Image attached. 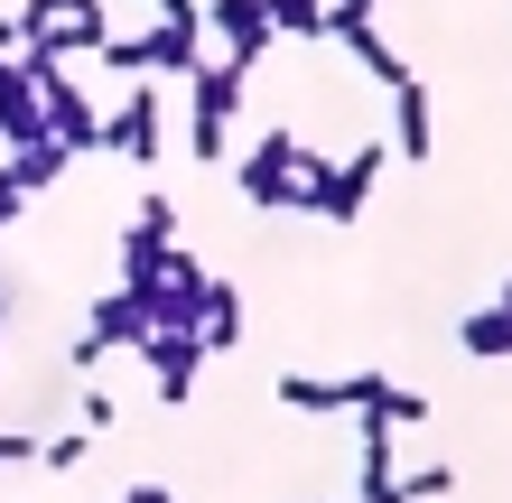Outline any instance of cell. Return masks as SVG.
I'll return each mask as SVG.
<instances>
[{
  "mask_svg": "<svg viewBox=\"0 0 512 503\" xmlns=\"http://www.w3.org/2000/svg\"><path fill=\"white\" fill-rule=\"evenodd\" d=\"M243 75L252 66H233V56H196L187 66V159L224 168V122L243 112Z\"/></svg>",
  "mask_w": 512,
  "mask_h": 503,
  "instance_id": "1",
  "label": "cell"
},
{
  "mask_svg": "<svg viewBox=\"0 0 512 503\" xmlns=\"http://www.w3.org/2000/svg\"><path fill=\"white\" fill-rule=\"evenodd\" d=\"M103 150L112 159H131V168H149L168 150V112H159V75H131V94L103 112Z\"/></svg>",
  "mask_w": 512,
  "mask_h": 503,
  "instance_id": "2",
  "label": "cell"
},
{
  "mask_svg": "<svg viewBox=\"0 0 512 503\" xmlns=\"http://www.w3.org/2000/svg\"><path fill=\"white\" fill-rule=\"evenodd\" d=\"M28 75H38V112H47V140H66V150H103V112L84 103V84L66 66H47V56H28Z\"/></svg>",
  "mask_w": 512,
  "mask_h": 503,
  "instance_id": "3",
  "label": "cell"
},
{
  "mask_svg": "<svg viewBox=\"0 0 512 503\" xmlns=\"http://www.w3.org/2000/svg\"><path fill=\"white\" fill-rule=\"evenodd\" d=\"M149 336V289H112V299H94V317H84V336H75V373H94L103 354H131Z\"/></svg>",
  "mask_w": 512,
  "mask_h": 503,
  "instance_id": "4",
  "label": "cell"
},
{
  "mask_svg": "<svg viewBox=\"0 0 512 503\" xmlns=\"http://www.w3.org/2000/svg\"><path fill=\"white\" fill-rule=\"evenodd\" d=\"M233 187H243V205H261V215L298 205V140L289 131H261L252 150L233 159Z\"/></svg>",
  "mask_w": 512,
  "mask_h": 503,
  "instance_id": "5",
  "label": "cell"
},
{
  "mask_svg": "<svg viewBox=\"0 0 512 503\" xmlns=\"http://www.w3.org/2000/svg\"><path fill=\"white\" fill-rule=\"evenodd\" d=\"M391 168L382 140H354L345 159H326V187H317V215L326 224H364V196H373V177Z\"/></svg>",
  "mask_w": 512,
  "mask_h": 503,
  "instance_id": "6",
  "label": "cell"
},
{
  "mask_svg": "<svg viewBox=\"0 0 512 503\" xmlns=\"http://www.w3.org/2000/svg\"><path fill=\"white\" fill-rule=\"evenodd\" d=\"M131 354L149 364V392H159V401H187V392H196V364H205L196 327H149V336H140Z\"/></svg>",
  "mask_w": 512,
  "mask_h": 503,
  "instance_id": "7",
  "label": "cell"
},
{
  "mask_svg": "<svg viewBox=\"0 0 512 503\" xmlns=\"http://www.w3.org/2000/svg\"><path fill=\"white\" fill-rule=\"evenodd\" d=\"M326 28H336V38L354 47V66H364V75L382 84V94H391V84H410V66H401V47H391L382 28H373V10H364V0H336V10H326Z\"/></svg>",
  "mask_w": 512,
  "mask_h": 503,
  "instance_id": "8",
  "label": "cell"
},
{
  "mask_svg": "<svg viewBox=\"0 0 512 503\" xmlns=\"http://www.w3.org/2000/svg\"><path fill=\"white\" fill-rule=\"evenodd\" d=\"M205 38H224L233 66H261V47H270V0H205Z\"/></svg>",
  "mask_w": 512,
  "mask_h": 503,
  "instance_id": "9",
  "label": "cell"
},
{
  "mask_svg": "<svg viewBox=\"0 0 512 503\" xmlns=\"http://www.w3.org/2000/svg\"><path fill=\"white\" fill-rule=\"evenodd\" d=\"M391 159H438V103L429 84H391Z\"/></svg>",
  "mask_w": 512,
  "mask_h": 503,
  "instance_id": "10",
  "label": "cell"
},
{
  "mask_svg": "<svg viewBox=\"0 0 512 503\" xmlns=\"http://www.w3.org/2000/svg\"><path fill=\"white\" fill-rule=\"evenodd\" d=\"M19 140H47V112H38V75H28V56L0 66V150H19Z\"/></svg>",
  "mask_w": 512,
  "mask_h": 503,
  "instance_id": "11",
  "label": "cell"
},
{
  "mask_svg": "<svg viewBox=\"0 0 512 503\" xmlns=\"http://www.w3.org/2000/svg\"><path fill=\"white\" fill-rule=\"evenodd\" d=\"M196 345H205V354H233V345H243V289H233V280H205V299H196Z\"/></svg>",
  "mask_w": 512,
  "mask_h": 503,
  "instance_id": "12",
  "label": "cell"
},
{
  "mask_svg": "<svg viewBox=\"0 0 512 503\" xmlns=\"http://www.w3.org/2000/svg\"><path fill=\"white\" fill-rule=\"evenodd\" d=\"M75 168V150L66 140H19V150H0V177H10L19 196H38V187H56V177Z\"/></svg>",
  "mask_w": 512,
  "mask_h": 503,
  "instance_id": "13",
  "label": "cell"
},
{
  "mask_svg": "<svg viewBox=\"0 0 512 503\" xmlns=\"http://www.w3.org/2000/svg\"><path fill=\"white\" fill-rule=\"evenodd\" d=\"M457 345L475 354V364H512V299H485L457 317Z\"/></svg>",
  "mask_w": 512,
  "mask_h": 503,
  "instance_id": "14",
  "label": "cell"
},
{
  "mask_svg": "<svg viewBox=\"0 0 512 503\" xmlns=\"http://www.w3.org/2000/svg\"><path fill=\"white\" fill-rule=\"evenodd\" d=\"M270 392H280V410H308V420H345V401H336V382H326V373H280Z\"/></svg>",
  "mask_w": 512,
  "mask_h": 503,
  "instance_id": "15",
  "label": "cell"
},
{
  "mask_svg": "<svg viewBox=\"0 0 512 503\" xmlns=\"http://www.w3.org/2000/svg\"><path fill=\"white\" fill-rule=\"evenodd\" d=\"M159 261H168V233L131 224V233H122V280H131V289H149V280H159Z\"/></svg>",
  "mask_w": 512,
  "mask_h": 503,
  "instance_id": "16",
  "label": "cell"
},
{
  "mask_svg": "<svg viewBox=\"0 0 512 503\" xmlns=\"http://www.w3.org/2000/svg\"><path fill=\"white\" fill-rule=\"evenodd\" d=\"M84 457H94V429H56V438H38V466H47V476H75Z\"/></svg>",
  "mask_w": 512,
  "mask_h": 503,
  "instance_id": "17",
  "label": "cell"
},
{
  "mask_svg": "<svg viewBox=\"0 0 512 503\" xmlns=\"http://www.w3.org/2000/svg\"><path fill=\"white\" fill-rule=\"evenodd\" d=\"M326 28V0H270V38H317Z\"/></svg>",
  "mask_w": 512,
  "mask_h": 503,
  "instance_id": "18",
  "label": "cell"
},
{
  "mask_svg": "<svg viewBox=\"0 0 512 503\" xmlns=\"http://www.w3.org/2000/svg\"><path fill=\"white\" fill-rule=\"evenodd\" d=\"M391 485H401V503H429V494H457V466H410Z\"/></svg>",
  "mask_w": 512,
  "mask_h": 503,
  "instance_id": "19",
  "label": "cell"
},
{
  "mask_svg": "<svg viewBox=\"0 0 512 503\" xmlns=\"http://www.w3.org/2000/svg\"><path fill=\"white\" fill-rule=\"evenodd\" d=\"M66 10H84V0H19L10 28H19V38H38V28H47V19H66Z\"/></svg>",
  "mask_w": 512,
  "mask_h": 503,
  "instance_id": "20",
  "label": "cell"
},
{
  "mask_svg": "<svg viewBox=\"0 0 512 503\" xmlns=\"http://www.w3.org/2000/svg\"><path fill=\"white\" fill-rule=\"evenodd\" d=\"M131 224H149V233H168V243H177V205H168V196H159V187H149V196H140V205H131Z\"/></svg>",
  "mask_w": 512,
  "mask_h": 503,
  "instance_id": "21",
  "label": "cell"
},
{
  "mask_svg": "<svg viewBox=\"0 0 512 503\" xmlns=\"http://www.w3.org/2000/svg\"><path fill=\"white\" fill-rule=\"evenodd\" d=\"M10 466H38V438L28 429H0V476H10Z\"/></svg>",
  "mask_w": 512,
  "mask_h": 503,
  "instance_id": "22",
  "label": "cell"
},
{
  "mask_svg": "<svg viewBox=\"0 0 512 503\" xmlns=\"http://www.w3.org/2000/svg\"><path fill=\"white\" fill-rule=\"evenodd\" d=\"M75 420H84V429H112V392H94V382H84V392H75Z\"/></svg>",
  "mask_w": 512,
  "mask_h": 503,
  "instance_id": "23",
  "label": "cell"
},
{
  "mask_svg": "<svg viewBox=\"0 0 512 503\" xmlns=\"http://www.w3.org/2000/svg\"><path fill=\"white\" fill-rule=\"evenodd\" d=\"M149 10H159V19H196L205 0H149Z\"/></svg>",
  "mask_w": 512,
  "mask_h": 503,
  "instance_id": "24",
  "label": "cell"
},
{
  "mask_svg": "<svg viewBox=\"0 0 512 503\" xmlns=\"http://www.w3.org/2000/svg\"><path fill=\"white\" fill-rule=\"evenodd\" d=\"M122 503H177V494H168V485H131Z\"/></svg>",
  "mask_w": 512,
  "mask_h": 503,
  "instance_id": "25",
  "label": "cell"
},
{
  "mask_svg": "<svg viewBox=\"0 0 512 503\" xmlns=\"http://www.w3.org/2000/svg\"><path fill=\"white\" fill-rule=\"evenodd\" d=\"M10 56H19V28H10V19H0V66H10Z\"/></svg>",
  "mask_w": 512,
  "mask_h": 503,
  "instance_id": "26",
  "label": "cell"
},
{
  "mask_svg": "<svg viewBox=\"0 0 512 503\" xmlns=\"http://www.w3.org/2000/svg\"><path fill=\"white\" fill-rule=\"evenodd\" d=\"M0 317H10V289H0Z\"/></svg>",
  "mask_w": 512,
  "mask_h": 503,
  "instance_id": "27",
  "label": "cell"
},
{
  "mask_svg": "<svg viewBox=\"0 0 512 503\" xmlns=\"http://www.w3.org/2000/svg\"><path fill=\"white\" fill-rule=\"evenodd\" d=\"M364 10H373V0H364Z\"/></svg>",
  "mask_w": 512,
  "mask_h": 503,
  "instance_id": "28",
  "label": "cell"
}]
</instances>
